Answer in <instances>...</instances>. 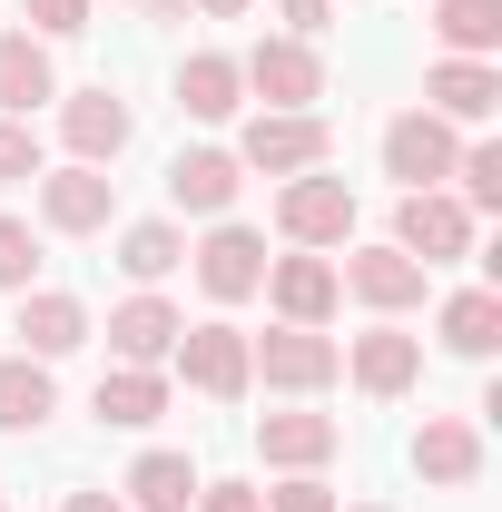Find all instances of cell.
Returning <instances> with one entry per match:
<instances>
[{
  "mask_svg": "<svg viewBox=\"0 0 502 512\" xmlns=\"http://www.w3.org/2000/svg\"><path fill=\"white\" fill-rule=\"evenodd\" d=\"M335 158V128L315 119V109H256L237 128V168H266V178H306Z\"/></svg>",
  "mask_w": 502,
  "mask_h": 512,
  "instance_id": "obj_1",
  "label": "cell"
},
{
  "mask_svg": "<svg viewBox=\"0 0 502 512\" xmlns=\"http://www.w3.org/2000/svg\"><path fill=\"white\" fill-rule=\"evenodd\" d=\"M247 365L276 394H325V384L345 375V345L325 325H266V335H247Z\"/></svg>",
  "mask_w": 502,
  "mask_h": 512,
  "instance_id": "obj_2",
  "label": "cell"
},
{
  "mask_svg": "<svg viewBox=\"0 0 502 512\" xmlns=\"http://www.w3.org/2000/svg\"><path fill=\"white\" fill-rule=\"evenodd\" d=\"M30 197H40V227H50V237H99V227L119 217V178H109V168H79V158H69V168H40Z\"/></svg>",
  "mask_w": 502,
  "mask_h": 512,
  "instance_id": "obj_3",
  "label": "cell"
},
{
  "mask_svg": "<svg viewBox=\"0 0 502 512\" xmlns=\"http://www.w3.org/2000/svg\"><path fill=\"white\" fill-rule=\"evenodd\" d=\"M276 237H286V247H345V237H355V188L325 178V168L286 178V188H276Z\"/></svg>",
  "mask_w": 502,
  "mask_h": 512,
  "instance_id": "obj_4",
  "label": "cell"
},
{
  "mask_svg": "<svg viewBox=\"0 0 502 512\" xmlns=\"http://www.w3.org/2000/svg\"><path fill=\"white\" fill-rule=\"evenodd\" d=\"M188 276L217 296V306H247L256 286H266V237H256V227H237V217H217V227L188 247Z\"/></svg>",
  "mask_w": 502,
  "mask_h": 512,
  "instance_id": "obj_5",
  "label": "cell"
},
{
  "mask_svg": "<svg viewBox=\"0 0 502 512\" xmlns=\"http://www.w3.org/2000/svg\"><path fill=\"white\" fill-rule=\"evenodd\" d=\"M168 365H178V375H188V394H207V404H237V394H247V384H256V365H247V335H237V325H227V316L188 325Z\"/></svg>",
  "mask_w": 502,
  "mask_h": 512,
  "instance_id": "obj_6",
  "label": "cell"
},
{
  "mask_svg": "<svg viewBox=\"0 0 502 512\" xmlns=\"http://www.w3.org/2000/svg\"><path fill=\"white\" fill-rule=\"evenodd\" d=\"M394 247L414 256V266H453V256H473V207L443 188H404L394 207Z\"/></svg>",
  "mask_w": 502,
  "mask_h": 512,
  "instance_id": "obj_7",
  "label": "cell"
},
{
  "mask_svg": "<svg viewBox=\"0 0 502 512\" xmlns=\"http://www.w3.org/2000/svg\"><path fill=\"white\" fill-rule=\"evenodd\" d=\"M335 286H345L355 306H375V316H414V306H424V286H434V266H414L404 247H345Z\"/></svg>",
  "mask_w": 502,
  "mask_h": 512,
  "instance_id": "obj_8",
  "label": "cell"
},
{
  "mask_svg": "<svg viewBox=\"0 0 502 512\" xmlns=\"http://www.w3.org/2000/svg\"><path fill=\"white\" fill-rule=\"evenodd\" d=\"M237 79H247L266 109H315L325 99V60H315V40H296V30L286 40H256L247 60H237Z\"/></svg>",
  "mask_w": 502,
  "mask_h": 512,
  "instance_id": "obj_9",
  "label": "cell"
},
{
  "mask_svg": "<svg viewBox=\"0 0 502 512\" xmlns=\"http://www.w3.org/2000/svg\"><path fill=\"white\" fill-rule=\"evenodd\" d=\"M453 158H463L453 119H434V109L384 119V178H404V188H443V178H453Z\"/></svg>",
  "mask_w": 502,
  "mask_h": 512,
  "instance_id": "obj_10",
  "label": "cell"
},
{
  "mask_svg": "<svg viewBox=\"0 0 502 512\" xmlns=\"http://www.w3.org/2000/svg\"><path fill=\"white\" fill-rule=\"evenodd\" d=\"M414 473L434 493H473L483 483V424L473 414H424L414 424Z\"/></svg>",
  "mask_w": 502,
  "mask_h": 512,
  "instance_id": "obj_11",
  "label": "cell"
},
{
  "mask_svg": "<svg viewBox=\"0 0 502 512\" xmlns=\"http://www.w3.org/2000/svg\"><path fill=\"white\" fill-rule=\"evenodd\" d=\"M128 99L119 89H109V79H99V89H69L60 99V138H69V158H79V168H119V148H128Z\"/></svg>",
  "mask_w": 502,
  "mask_h": 512,
  "instance_id": "obj_12",
  "label": "cell"
},
{
  "mask_svg": "<svg viewBox=\"0 0 502 512\" xmlns=\"http://www.w3.org/2000/svg\"><path fill=\"white\" fill-rule=\"evenodd\" d=\"M178 335H188V316H178L158 286H138V296L109 306V355H119V365H168V355H178Z\"/></svg>",
  "mask_w": 502,
  "mask_h": 512,
  "instance_id": "obj_13",
  "label": "cell"
},
{
  "mask_svg": "<svg viewBox=\"0 0 502 512\" xmlns=\"http://www.w3.org/2000/svg\"><path fill=\"white\" fill-rule=\"evenodd\" d=\"M256 296H276V316L286 325H325L335 306H345V286H335V266L315 247H296V256H266V286Z\"/></svg>",
  "mask_w": 502,
  "mask_h": 512,
  "instance_id": "obj_14",
  "label": "cell"
},
{
  "mask_svg": "<svg viewBox=\"0 0 502 512\" xmlns=\"http://www.w3.org/2000/svg\"><path fill=\"white\" fill-rule=\"evenodd\" d=\"M237 188H247L237 148H178V158H168V207H178V217H227Z\"/></svg>",
  "mask_w": 502,
  "mask_h": 512,
  "instance_id": "obj_15",
  "label": "cell"
},
{
  "mask_svg": "<svg viewBox=\"0 0 502 512\" xmlns=\"http://www.w3.org/2000/svg\"><path fill=\"white\" fill-rule=\"evenodd\" d=\"M345 375L365 384V394H414V384H424V335H404L394 316L365 325V335L345 345Z\"/></svg>",
  "mask_w": 502,
  "mask_h": 512,
  "instance_id": "obj_16",
  "label": "cell"
},
{
  "mask_svg": "<svg viewBox=\"0 0 502 512\" xmlns=\"http://www.w3.org/2000/svg\"><path fill=\"white\" fill-rule=\"evenodd\" d=\"M10 335H20V355L60 365V355H79V345H89V306H79V296H60V286H30Z\"/></svg>",
  "mask_w": 502,
  "mask_h": 512,
  "instance_id": "obj_17",
  "label": "cell"
},
{
  "mask_svg": "<svg viewBox=\"0 0 502 512\" xmlns=\"http://www.w3.org/2000/svg\"><path fill=\"white\" fill-rule=\"evenodd\" d=\"M424 109L453 119V128L493 119V109H502V69L493 60H434V69H424Z\"/></svg>",
  "mask_w": 502,
  "mask_h": 512,
  "instance_id": "obj_18",
  "label": "cell"
},
{
  "mask_svg": "<svg viewBox=\"0 0 502 512\" xmlns=\"http://www.w3.org/2000/svg\"><path fill=\"white\" fill-rule=\"evenodd\" d=\"M335 444H345V424H335V414H306V404L256 424V453H266L276 473H315V463H335Z\"/></svg>",
  "mask_w": 502,
  "mask_h": 512,
  "instance_id": "obj_19",
  "label": "cell"
},
{
  "mask_svg": "<svg viewBox=\"0 0 502 512\" xmlns=\"http://www.w3.org/2000/svg\"><path fill=\"white\" fill-rule=\"evenodd\" d=\"M40 99H60L50 40H30V30H0V119H30Z\"/></svg>",
  "mask_w": 502,
  "mask_h": 512,
  "instance_id": "obj_20",
  "label": "cell"
},
{
  "mask_svg": "<svg viewBox=\"0 0 502 512\" xmlns=\"http://www.w3.org/2000/svg\"><path fill=\"white\" fill-rule=\"evenodd\" d=\"M89 414H99V424H119V434H138V424H158V414H168V375H158V365H109L99 394H89Z\"/></svg>",
  "mask_w": 502,
  "mask_h": 512,
  "instance_id": "obj_21",
  "label": "cell"
},
{
  "mask_svg": "<svg viewBox=\"0 0 502 512\" xmlns=\"http://www.w3.org/2000/svg\"><path fill=\"white\" fill-rule=\"evenodd\" d=\"M237 99H247V79H237L227 50H188V60H178V109H188V119L227 128V119H237Z\"/></svg>",
  "mask_w": 502,
  "mask_h": 512,
  "instance_id": "obj_22",
  "label": "cell"
},
{
  "mask_svg": "<svg viewBox=\"0 0 502 512\" xmlns=\"http://www.w3.org/2000/svg\"><path fill=\"white\" fill-rule=\"evenodd\" d=\"M434 335H443V355H463V365H483V355L502 345V296H493V286H463V296H443Z\"/></svg>",
  "mask_w": 502,
  "mask_h": 512,
  "instance_id": "obj_23",
  "label": "cell"
},
{
  "mask_svg": "<svg viewBox=\"0 0 502 512\" xmlns=\"http://www.w3.org/2000/svg\"><path fill=\"white\" fill-rule=\"evenodd\" d=\"M60 414V384L40 355H0V434H40Z\"/></svg>",
  "mask_w": 502,
  "mask_h": 512,
  "instance_id": "obj_24",
  "label": "cell"
},
{
  "mask_svg": "<svg viewBox=\"0 0 502 512\" xmlns=\"http://www.w3.org/2000/svg\"><path fill=\"white\" fill-rule=\"evenodd\" d=\"M188 266V227L178 217H138V227H119V276L128 286H158V276H178Z\"/></svg>",
  "mask_w": 502,
  "mask_h": 512,
  "instance_id": "obj_25",
  "label": "cell"
},
{
  "mask_svg": "<svg viewBox=\"0 0 502 512\" xmlns=\"http://www.w3.org/2000/svg\"><path fill=\"white\" fill-rule=\"evenodd\" d=\"M119 493H128V512H188L197 503V463L188 453H138Z\"/></svg>",
  "mask_w": 502,
  "mask_h": 512,
  "instance_id": "obj_26",
  "label": "cell"
},
{
  "mask_svg": "<svg viewBox=\"0 0 502 512\" xmlns=\"http://www.w3.org/2000/svg\"><path fill=\"white\" fill-rule=\"evenodd\" d=\"M434 40H443V60H493L502 50V0H434Z\"/></svg>",
  "mask_w": 502,
  "mask_h": 512,
  "instance_id": "obj_27",
  "label": "cell"
},
{
  "mask_svg": "<svg viewBox=\"0 0 502 512\" xmlns=\"http://www.w3.org/2000/svg\"><path fill=\"white\" fill-rule=\"evenodd\" d=\"M30 286H40V227L0 217V296H30Z\"/></svg>",
  "mask_w": 502,
  "mask_h": 512,
  "instance_id": "obj_28",
  "label": "cell"
},
{
  "mask_svg": "<svg viewBox=\"0 0 502 512\" xmlns=\"http://www.w3.org/2000/svg\"><path fill=\"white\" fill-rule=\"evenodd\" d=\"M453 178H463V207H473V217H493V207H502V148L473 138V148L453 158Z\"/></svg>",
  "mask_w": 502,
  "mask_h": 512,
  "instance_id": "obj_29",
  "label": "cell"
},
{
  "mask_svg": "<svg viewBox=\"0 0 502 512\" xmlns=\"http://www.w3.org/2000/svg\"><path fill=\"white\" fill-rule=\"evenodd\" d=\"M50 158H40V128L30 119H0V178H40Z\"/></svg>",
  "mask_w": 502,
  "mask_h": 512,
  "instance_id": "obj_30",
  "label": "cell"
},
{
  "mask_svg": "<svg viewBox=\"0 0 502 512\" xmlns=\"http://www.w3.org/2000/svg\"><path fill=\"white\" fill-rule=\"evenodd\" d=\"M89 30V0H30V40H79Z\"/></svg>",
  "mask_w": 502,
  "mask_h": 512,
  "instance_id": "obj_31",
  "label": "cell"
},
{
  "mask_svg": "<svg viewBox=\"0 0 502 512\" xmlns=\"http://www.w3.org/2000/svg\"><path fill=\"white\" fill-rule=\"evenodd\" d=\"M266 512H335V493H325L315 473H286V483L266 493Z\"/></svg>",
  "mask_w": 502,
  "mask_h": 512,
  "instance_id": "obj_32",
  "label": "cell"
},
{
  "mask_svg": "<svg viewBox=\"0 0 502 512\" xmlns=\"http://www.w3.org/2000/svg\"><path fill=\"white\" fill-rule=\"evenodd\" d=\"M188 512H266V493H256V483H197Z\"/></svg>",
  "mask_w": 502,
  "mask_h": 512,
  "instance_id": "obj_33",
  "label": "cell"
},
{
  "mask_svg": "<svg viewBox=\"0 0 502 512\" xmlns=\"http://www.w3.org/2000/svg\"><path fill=\"white\" fill-rule=\"evenodd\" d=\"M276 10H286V30H296V40H315V30L335 20V0H276Z\"/></svg>",
  "mask_w": 502,
  "mask_h": 512,
  "instance_id": "obj_34",
  "label": "cell"
},
{
  "mask_svg": "<svg viewBox=\"0 0 502 512\" xmlns=\"http://www.w3.org/2000/svg\"><path fill=\"white\" fill-rule=\"evenodd\" d=\"M60 512H128V503H119V493H69Z\"/></svg>",
  "mask_w": 502,
  "mask_h": 512,
  "instance_id": "obj_35",
  "label": "cell"
},
{
  "mask_svg": "<svg viewBox=\"0 0 502 512\" xmlns=\"http://www.w3.org/2000/svg\"><path fill=\"white\" fill-rule=\"evenodd\" d=\"M197 10H207V20H237V10H256V0H197Z\"/></svg>",
  "mask_w": 502,
  "mask_h": 512,
  "instance_id": "obj_36",
  "label": "cell"
},
{
  "mask_svg": "<svg viewBox=\"0 0 502 512\" xmlns=\"http://www.w3.org/2000/svg\"><path fill=\"white\" fill-rule=\"evenodd\" d=\"M355 512H394V503H355Z\"/></svg>",
  "mask_w": 502,
  "mask_h": 512,
  "instance_id": "obj_37",
  "label": "cell"
},
{
  "mask_svg": "<svg viewBox=\"0 0 502 512\" xmlns=\"http://www.w3.org/2000/svg\"><path fill=\"white\" fill-rule=\"evenodd\" d=\"M0 512H10V503H0Z\"/></svg>",
  "mask_w": 502,
  "mask_h": 512,
  "instance_id": "obj_38",
  "label": "cell"
}]
</instances>
